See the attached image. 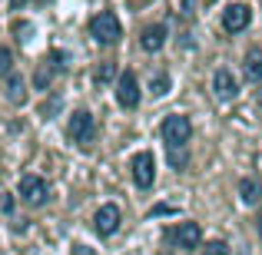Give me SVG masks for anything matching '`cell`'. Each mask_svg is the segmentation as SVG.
Returning a JSON list of instances; mask_svg holds the SVG:
<instances>
[{
	"label": "cell",
	"instance_id": "cell-10",
	"mask_svg": "<svg viewBox=\"0 0 262 255\" xmlns=\"http://www.w3.org/2000/svg\"><path fill=\"white\" fill-rule=\"evenodd\" d=\"M212 89H216L219 100H236L239 83H236V77H232L229 70H216V77H212Z\"/></svg>",
	"mask_w": 262,
	"mask_h": 255
},
{
	"label": "cell",
	"instance_id": "cell-17",
	"mask_svg": "<svg viewBox=\"0 0 262 255\" xmlns=\"http://www.w3.org/2000/svg\"><path fill=\"white\" fill-rule=\"evenodd\" d=\"M153 93L156 96H166L169 93V77H166V73H156V77H153Z\"/></svg>",
	"mask_w": 262,
	"mask_h": 255
},
{
	"label": "cell",
	"instance_id": "cell-19",
	"mask_svg": "<svg viewBox=\"0 0 262 255\" xmlns=\"http://www.w3.org/2000/svg\"><path fill=\"white\" fill-rule=\"evenodd\" d=\"M13 33H17L20 43H27V40H30V33H33V27H30V24H24V20H17V24H13Z\"/></svg>",
	"mask_w": 262,
	"mask_h": 255
},
{
	"label": "cell",
	"instance_id": "cell-18",
	"mask_svg": "<svg viewBox=\"0 0 262 255\" xmlns=\"http://www.w3.org/2000/svg\"><path fill=\"white\" fill-rule=\"evenodd\" d=\"M113 77H116V63H103L100 70H96V83H110Z\"/></svg>",
	"mask_w": 262,
	"mask_h": 255
},
{
	"label": "cell",
	"instance_id": "cell-5",
	"mask_svg": "<svg viewBox=\"0 0 262 255\" xmlns=\"http://www.w3.org/2000/svg\"><path fill=\"white\" fill-rule=\"evenodd\" d=\"M116 100H120V106L133 109L136 103H140V83H136L133 73H120V80H116Z\"/></svg>",
	"mask_w": 262,
	"mask_h": 255
},
{
	"label": "cell",
	"instance_id": "cell-14",
	"mask_svg": "<svg viewBox=\"0 0 262 255\" xmlns=\"http://www.w3.org/2000/svg\"><path fill=\"white\" fill-rule=\"evenodd\" d=\"M239 196H243L246 205H256L259 196H262V186L256 182V179H243V182H239Z\"/></svg>",
	"mask_w": 262,
	"mask_h": 255
},
{
	"label": "cell",
	"instance_id": "cell-22",
	"mask_svg": "<svg viewBox=\"0 0 262 255\" xmlns=\"http://www.w3.org/2000/svg\"><path fill=\"white\" fill-rule=\"evenodd\" d=\"M0 209H4V212H13V196H10V192H4V196H0Z\"/></svg>",
	"mask_w": 262,
	"mask_h": 255
},
{
	"label": "cell",
	"instance_id": "cell-28",
	"mask_svg": "<svg viewBox=\"0 0 262 255\" xmlns=\"http://www.w3.org/2000/svg\"><path fill=\"white\" fill-rule=\"evenodd\" d=\"M206 4H212V0H206Z\"/></svg>",
	"mask_w": 262,
	"mask_h": 255
},
{
	"label": "cell",
	"instance_id": "cell-24",
	"mask_svg": "<svg viewBox=\"0 0 262 255\" xmlns=\"http://www.w3.org/2000/svg\"><path fill=\"white\" fill-rule=\"evenodd\" d=\"M73 255H96L90 245H73Z\"/></svg>",
	"mask_w": 262,
	"mask_h": 255
},
{
	"label": "cell",
	"instance_id": "cell-3",
	"mask_svg": "<svg viewBox=\"0 0 262 255\" xmlns=\"http://www.w3.org/2000/svg\"><path fill=\"white\" fill-rule=\"evenodd\" d=\"M93 136H96V123H93V116H90L86 109L73 113V116H70V140H73V143H80V146H90V143H93Z\"/></svg>",
	"mask_w": 262,
	"mask_h": 255
},
{
	"label": "cell",
	"instance_id": "cell-13",
	"mask_svg": "<svg viewBox=\"0 0 262 255\" xmlns=\"http://www.w3.org/2000/svg\"><path fill=\"white\" fill-rule=\"evenodd\" d=\"M7 96H10V103H24L27 100V83H24V77H17V73H10L7 77Z\"/></svg>",
	"mask_w": 262,
	"mask_h": 255
},
{
	"label": "cell",
	"instance_id": "cell-25",
	"mask_svg": "<svg viewBox=\"0 0 262 255\" xmlns=\"http://www.w3.org/2000/svg\"><path fill=\"white\" fill-rule=\"evenodd\" d=\"M169 212H173V205H156L153 216H169Z\"/></svg>",
	"mask_w": 262,
	"mask_h": 255
},
{
	"label": "cell",
	"instance_id": "cell-7",
	"mask_svg": "<svg viewBox=\"0 0 262 255\" xmlns=\"http://www.w3.org/2000/svg\"><path fill=\"white\" fill-rule=\"evenodd\" d=\"M20 196L30 205H43L47 202V182L40 176H24L20 179Z\"/></svg>",
	"mask_w": 262,
	"mask_h": 255
},
{
	"label": "cell",
	"instance_id": "cell-6",
	"mask_svg": "<svg viewBox=\"0 0 262 255\" xmlns=\"http://www.w3.org/2000/svg\"><path fill=\"white\" fill-rule=\"evenodd\" d=\"M120 205H100V212H96V219H93V229L100 232V236H113L116 229H120Z\"/></svg>",
	"mask_w": 262,
	"mask_h": 255
},
{
	"label": "cell",
	"instance_id": "cell-29",
	"mask_svg": "<svg viewBox=\"0 0 262 255\" xmlns=\"http://www.w3.org/2000/svg\"><path fill=\"white\" fill-rule=\"evenodd\" d=\"M259 232H262V225H259Z\"/></svg>",
	"mask_w": 262,
	"mask_h": 255
},
{
	"label": "cell",
	"instance_id": "cell-21",
	"mask_svg": "<svg viewBox=\"0 0 262 255\" xmlns=\"http://www.w3.org/2000/svg\"><path fill=\"white\" fill-rule=\"evenodd\" d=\"M169 163H173L176 169H183L186 166V153H183V149H169Z\"/></svg>",
	"mask_w": 262,
	"mask_h": 255
},
{
	"label": "cell",
	"instance_id": "cell-8",
	"mask_svg": "<svg viewBox=\"0 0 262 255\" xmlns=\"http://www.w3.org/2000/svg\"><path fill=\"white\" fill-rule=\"evenodd\" d=\"M249 20H252V10L246 4H232L229 10L223 13V27L229 33H239V30H246V27H249Z\"/></svg>",
	"mask_w": 262,
	"mask_h": 255
},
{
	"label": "cell",
	"instance_id": "cell-16",
	"mask_svg": "<svg viewBox=\"0 0 262 255\" xmlns=\"http://www.w3.org/2000/svg\"><path fill=\"white\" fill-rule=\"evenodd\" d=\"M10 73H13V53L0 47V77H10Z\"/></svg>",
	"mask_w": 262,
	"mask_h": 255
},
{
	"label": "cell",
	"instance_id": "cell-23",
	"mask_svg": "<svg viewBox=\"0 0 262 255\" xmlns=\"http://www.w3.org/2000/svg\"><path fill=\"white\" fill-rule=\"evenodd\" d=\"M183 13L192 17V13H196V0H183Z\"/></svg>",
	"mask_w": 262,
	"mask_h": 255
},
{
	"label": "cell",
	"instance_id": "cell-20",
	"mask_svg": "<svg viewBox=\"0 0 262 255\" xmlns=\"http://www.w3.org/2000/svg\"><path fill=\"white\" fill-rule=\"evenodd\" d=\"M203 255H229V245H226V242H219V239H216V242H206Z\"/></svg>",
	"mask_w": 262,
	"mask_h": 255
},
{
	"label": "cell",
	"instance_id": "cell-2",
	"mask_svg": "<svg viewBox=\"0 0 262 255\" xmlns=\"http://www.w3.org/2000/svg\"><path fill=\"white\" fill-rule=\"evenodd\" d=\"M90 33H93V40L96 43H116V40L123 37V27H120V20H116V13H110V10H103V13H96L93 20H90Z\"/></svg>",
	"mask_w": 262,
	"mask_h": 255
},
{
	"label": "cell",
	"instance_id": "cell-15",
	"mask_svg": "<svg viewBox=\"0 0 262 255\" xmlns=\"http://www.w3.org/2000/svg\"><path fill=\"white\" fill-rule=\"evenodd\" d=\"M53 73H57V66H53L50 57H47L43 63L37 66V73H33V86H37V89H47V86H50V80H53Z\"/></svg>",
	"mask_w": 262,
	"mask_h": 255
},
{
	"label": "cell",
	"instance_id": "cell-4",
	"mask_svg": "<svg viewBox=\"0 0 262 255\" xmlns=\"http://www.w3.org/2000/svg\"><path fill=\"white\" fill-rule=\"evenodd\" d=\"M129 169H133V182L140 186V189H149L156 179V159L153 153H136L133 163H129Z\"/></svg>",
	"mask_w": 262,
	"mask_h": 255
},
{
	"label": "cell",
	"instance_id": "cell-26",
	"mask_svg": "<svg viewBox=\"0 0 262 255\" xmlns=\"http://www.w3.org/2000/svg\"><path fill=\"white\" fill-rule=\"evenodd\" d=\"M24 4H27V0H10V7H13V10H20Z\"/></svg>",
	"mask_w": 262,
	"mask_h": 255
},
{
	"label": "cell",
	"instance_id": "cell-11",
	"mask_svg": "<svg viewBox=\"0 0 262 255\" xmlns=\"http://www.w3.org/2000/svg\"><path fill=\"white\" fill-rule=\"evenodd\" d=\"M140 43H143V50H149V53L163 50V43H166V27H163V24L146 27V30H143V37H140Z\"/></svg>",
	"mask_w": 262,
	"mask_h": 255
},
{
	"label": "cell",
	"instance_id": "cell-12",
	"mask_svg": "<svg viewBox=\"0 0 262 255\" xmlns=\"http://www.w3.org/2000/svg\"><path fill=\"white\" fill-rule=\"evenodd\" d=\"M246 77H249L252 83L262 80V47H252V50L246 53Z\"/></svg>",
	"mask_w": 262,
	"mask_h": 255
},
{
	"label": "cell",
	"instance_id": "cell-9",
	"mask_svg": "<svg viewBox=\"0 0 262 255\" xmlns=\"http://www.w3.org/2000/svg\"><path fill=\"white\" fill-rule=\"evenodd\" d=\"M169 239H173L179 249H196V245L203 242V229H199L196 222H183V225H179V229H176Z\"/></svg>",
	"mask_w": 262,
	"mask_h": 255
},
{
	"label": "cell",
	"instance_id": "cell-27",
	"mask_svg": "<svg viewBox=\"0 0 262 255\" xmlns=\"http://www.w3.org/2000/svg\"><path fill=\"white\" fill-rule=\"evenodd\" d=\"M33 4H50V0H33Z\"/></svg>",
	"mask_w": 262,
	"mask_h": 255
},
{
	"label": "cell",
	"instance_id": "cell-1",
	"mask_svg": "<svg viewBox=\"0 0 262 255\" xmlns=\"http://www.w3.org/2000/svg\"><path fill=\"white\" fill-rule=\"evenodd\" d=\"M189 136H192V123H189V116H183V113H173V116H166L163 120V140H166V146L169 149H183L186 143H189Z\"/></svg>",
	"mask_w": 262,
	"mask_h": 255
}]
</instances>
